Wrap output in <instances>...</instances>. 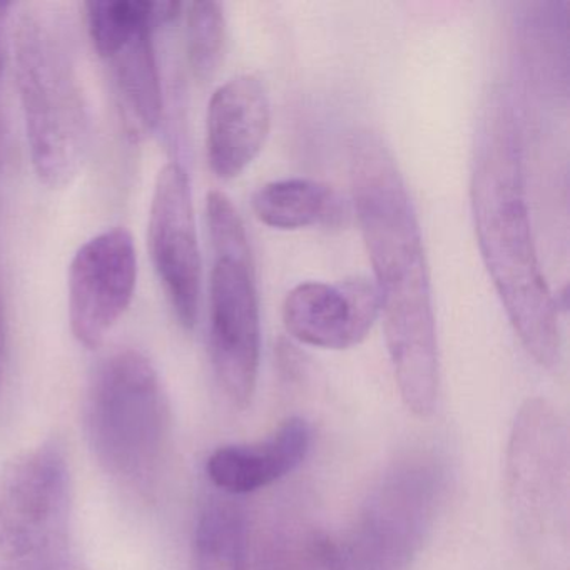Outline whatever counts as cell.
<instances>
[{"mask_svg": "<svg viewBox=\"0 0 570 570\" xmlns=\"http://www.w3.org/2000/svg\"><path fill=\"white\" fill-rule=\"evenodd\" d=\"M14 58L32 168L42 185L66 188L88 161L92 121L71 21L61 6L22 8Z\"/></svg>", "mask_w": 570, "mask_h": 570, "instance_id": "3957f363", "label": "cell"}, {"mask_svg": "<svg viewBox=\"0 0 570 570\" xmlns=\"http://www.w3.org/2000/svg\"><path fill=\"white\" fill-rule=\"evenodd\" d=\"M440 473L430 460L406 459L375 487L352 532L320 546L326 570H406L439 502Z\"/></svg>", "mask_w": 570, "mask_h": 570, "instance_id": "52a82bcc", "label": "cell"}, {"mask_svg": "<svg viewBox=\"0 0 570 570\" xmlns=\"http://www.w3.org/2000/svg\"><path fill=\"white\" fill-rule=\"evenodd\" d=\"M11 8L12 4L0 2V78H2V72H4V29L6 21H8L9 9Z\"/></svg>", "mask_w": 570, "mask_h": 570, "instance_id": "ac0fdd59", "label": "cell"}, {"mask_svg": "<svg viewBox=\"0 0 570 570\" xmlns=\"http://www.w3.org/2000/svg\"><path fill=\"white\" fill-rule=\"evenodd\" d=\"M253 212L273 229H302L336 216V196L328 186L308 178L266 183L253 195Z\"/></svg>", "mask_w": 570, "mask_h": 570, "instance_id": "2e32d148", "label": "cell"}, {"mask_svg": "<svg viewBox=\"0 0 570 570\" xmlns=\"http://www.w3.org/2000/svg\"><path fill=\"white\" fill-rule=\"evenodd\" d=\"M269 128L272 106L256 76H236L219 86L206 115V155L216 178H238L258 158Z\"/></svg>", "mask_w": 570, "mask_h": 570, "instance_id": "4fadbf2b", "label": "cell"}, {"mask_svg": "<svg viewBox=\"0 0 570 570\" xmlns=\"http://www.w3.org/2000/svg\"><path fill=\"white\" fill-rule=\"evenodd\" d=\"M4 360H6V318L4 308L0 303V383H2V375H4Z\"/></svg>", "mask_w": 570, "mask_h": 570, "instance_id": "d6986e66", "label": "cell"}, {"mask_svg": "<svg viewBox=\"0 0 570 570\" xmlns=\"http://www.w3.org/2000/svg\"><path fill=\"white\" fill-rule=\"evenodd\" d=\"M193 570H248V522L228 495L206 500L193 539Z\"/></svg>", "mask_w": 570, "mask_h": 570, "instance_id": "9a60e30c", "label": "cell"}, {"mask_svg": "<svg viewBox=\"0 0 570 570\" xmlns=\"http://www.w3.org/2000/svg\"><path fill=\"white\" fill-rule=\"evenodd\" d=\"M296 567L293 566V563H289V567H282V566H276L275 569L273 570H295Z\"/></svg>", "mask_w": 570, "mask_h": 570, "instance_id": "ffe728a7", "label": "cell"}, {"mask_svg": "<svg viewBox=\"0 0 570 570\" xmlns=\"http://www.w3.org/2000/svg\"><path fill=\"white\" fill-rule=\"evenodd\" d=\"M348 159L356 219L375 275L396 385L410 412L429 416L439 400V340L415 206L379 135L355 132Z\"/></svg>", "mask_w": 570, "mask_h": 570, "instance_id": "6da1fadb", "label": "cell"}, {"mask_svg": "<svg viewBox=\"0 0 570 570\" xmlns=\"http://www.w3.org/2000/svg\"><path fill=\"white\" fill-rule=\"evenodd\" d=\"M158 28L151 12H141L105 26L91 38L111 71L128 125L138 135H151L161 125V78L153 42Z\"/></svg>", "mask_w": 570, "mask_h": 570, "instance_id": "7c38bea8", "label": "cell"}, {"mask_svg": "<svg viewBox=\"0 0 570 570\" xmlns=\"http://www.w3.org/2000/svg\"><path fill=\"white\" fill-rule=\"evenodd\" d=\"M148 245L156 275L179 325L195 328L202 299V253L191 185L179 163H168L156 178Z\"/></svg>", "mask_w": 570, "mask_h": 570, "instance_id": "9c48e42d", "label": "cell"}, {"mask_svg": "<svg viewBox=\"0 0 570 570\" xmlns=\"http://www.w3.org/2000/svg\"><path fill=\"white\" fill-rule=\"evenodd\" d=\"M567 449L559 413L543 400H529L510 436L509 485L517 517L533 535L559 527L567 500Z\"/></svg>", "mask_w": 570, "mask_h": 570, "instance_id": "ba28073f", "label": "cell"}, {"mask_svg": "<svg viewBox=\"0 0 570 570\" xmlns=\"http://www.w3.org/2000/svg\"><path fill=\"white\" fill-rule=\"evenodd\" d=\"M309 445L308 422L293 416L265 440L216 449L206 460V475L223 495L258 492L295 472L308 455Z\"/></svg>", "mask_w": 570, "mask_h": 570, "instance_id": "5bb4252c", "label": "cell"}, {"mask_svg": "<svg viewBox=\"0 0 570 570\" xmlns=\"http://www.w3.org/2000/svg\"><path fill=\"white\" fill-rule=\"evenodd\" d=\"M65 570H79V569H75V567L68 566V567H66Z\"/></svg>", "mask_w": 570, "mask_h": 570, "instance_id": "44dd1931", "label": "cell"}, {"mask_svg": "<svg viewBox=\"0 0 570 570\" xmlns=\"http://www.w3.org/2000/svg\"><path fill=\"white\" fill-rule=\"evenodd\" d=\"M213 248L209 356L219 390L236 409L252 403L262 356V318L245 223L222 191L206 198Z\"/></svg>", "mask_w": 570, "mask_h": 570, "instance_id": "5b68a950", "label": "cell"}, {"mask_svg": "<svg viewBox=\"0 0 570 570\" xmlns=\"http://www.w3.org/2000/svg\"><path fill=\"white\" fill-rule=\"evenodd\" d=\"M138 256L131 233L108 229L81 246L69 269V323L86 348L105 342L135 298Z\"/></svg>", "mask_w": 570, "mask_h": 570, "instance_id": "30bf717a", "label": "cell"}, {"mask_svg": "<svg viewBox=\"0 0 570 570\" xmlns=\"http://www.w3.org/2000/svg\"><path fill=\"white\" fill-rule=\"evenodd\" d=\"M226 19L223 6L215 0L191 2L186 11V45L193 75L199 81L213 78L223 58Z\"/></svg>", "mask_w": 570, "mask_h": 570, "instance_id": "e0dca14e", "label": "cell"}, {"mask_svg": "<svg viewBox=\"0 0 570 570\" xmlns=\"http://www.w3.org/2000/svg\"><path fill=\"white\" fill-rule=\"evenodd\" d=\"M470 198L483 263L517 336L540 366L557 368L559 303L540 268L512 109L502 95L490 98L483 116Z\"/></svg>", "mask_w": 570, "mask_h": 570, "instance_id": "7a4b0ae2", "label": "cell"}, {"mask_svg": "<svg viewBox=\"0 0 570 570\" xmlns=\"http://www.w3.org/2000/svg\"><path fill=\"white\" fill-rule=\"evenodd\" d=\"M86 433L99 465L116 482L151 493L169 445V405L148 356L118 350L101 360L89 382Z\"/></svg>", "mask_w": 570, "mask_h": 570, "instance_id": "277c9868", "label": "cell"}, {"mask_svg": "<svg viewBox=\"0 0 570 570\" xmlns=\"http://www.w3.org/2000/svg\"><path fill=\"white\" fill-rule=\"evenodd\" d=\"M379 316V292L365 278L302 283L283 303V323L289 336L322 350L360 345Z\"/></svg>", "mask_w": 570, "mask_h": 570, "instance_id": "8fae6325", "label": "cell"}, {"mask_svg": "<svg viewBox=\"0 0 570 570\" xmlns=\"http://www.w3.org/2000/svg\"><path fill=\"white\" fill-rule=\"evenodd\" d=\"M71 470L65 445L46 440L0 473V570L69 566Z\"/></svg>", "mask_w": 570, "mask_h": 570, "instance_id": "8992f818", "label": "cell"}]
</instances>
